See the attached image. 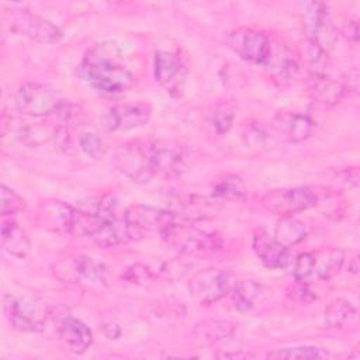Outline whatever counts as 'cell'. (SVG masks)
<instances>
[{"label":"cell","mask_w":360,"mask_h":360,"mask_svg":"<svg viewBox=\"0 0 360 360\" xmlns=\"http://www.w3.org/2000/svg\"><path fill=\"white\" fill-rule=\"evenodd\" d=\"M80 76L103 96H118L136 82L135 75L117 62V48L114 44H98L83 58Z\"/></svg>","instance_id":"1"},{"label":"cell","mask_w":360,"mask_h":360,"mask_svg":"<svg viewBox=\"0 0 360 360\" xmlns=\"http://www.w3.org/2000/svg\"><path fill=\"white\" fill-rule=\"evenodd\" d=\"M160 236L172 249L193 257L210 256L222 246V239L217 232H207L177 221L169 224L160 232Z\"/></svg>","instance_id":"2"},{"label":"cell","mask_w":360,"mask_h":360,"mask_svg":"<svg viewBox=\"0 0 360 360\" xmlns=\"http://www.w3.org/2000/svg\"><path fill=\"white\" fill-rule=\"evenodd\" d=\"M112 162L120 173L135 183H149L156 174L150 141L134 139L121 143L114 152Z\"/></svg>","instance_id":"3"},{"label":"cell","mask_w":360,"mask_h":360,"mask_svg":"<svg viewBox=\"0 0 360 360\" xmlns=\"http://www.w3.org/2000/svg\"><path fill=\"white\" fill-rule=\"evenodd\" d=\"M328 190L322 187H292L267 191L260 202L264 210L280 217H290L316 207Z\"/></svg>","instance_id":"4"},{"label":"cell","mask_w":360,"mask_h":360,"mask_svg":"<svg viewBox=\"0 0 360 360\" xmlns=\"http://www.w3.org/2000/svg\"><path fill=\"white\" fill-rule=\"evenodd\" d=\"M1 20L13 34L27 37L39 44H53L62 38L59 27L25 8H3Z\"/></svg>","instance_id":"5"},{"label":"cell","mask_w":360,"mask_h":360,"mask_svg":"<svg viewBox=\"0 0 360 360\" xmlns=\"http://www.w3.org/2000/svg\"><path fill=\"white\" fill-rule=\"evenodd\" d=\"M4 311L10 325L20 332H41L45 329L46 308L35 295H7Z\"/></svg>","instance_id":"6"},{"label":"cell","mask_w":360,"mask_h":360,"mask_svg":"<svg viewBox=\"0 0 360 360\" xmlns=\"http://www.w3.org/2000/svg\"><path fill=\"white\" fill-rule=\"evenodd\" d=\"M65 100L51 86L39 83H24L15 93V107L30 117L53 115Z\"/></svg>","instance_id":"7"},{"label":"cell","mask_w":360,"mask_h":360,"mask_svg":"<svg viewBox=\"0 0 360 360\" xmlns=\"http://www.w3.org/2000/svg\"><path fill=\"white\" fill-rule=\"evenodd\" d=\"M153 76L156 83L173 98L183 96L187 68L177 52L160 49L153 58Z\"/></svg>","instance_id":"8"},{"label":"cell","mask_w":360,"mask_h":360,"mask_svg":"<svg viewBox=\"0 0 360 360\" xmlns=\"http://www.w3.org/2000/svg\"><path fill=\"white\" fill-rule=\"evenodd\" d=\"M177 215L172 211L134 204L124 211V219L128 224L134 239H141L148 232L158 231L159 233L172 222H174Z\"/></svg>","instance_id":"9"},{"label":"cell","mask_w":360,"mask_h":360,"mask_svg":"<svg viewBox=\"0 0 360 360\" xmlns=\"http://www.w3.org/2000/svg\"><path fill=\"white\" fill-rule=\"evenodd\" d=\"M190 294L200 304H214L224 298L231 290V280L226 271L219 269H204L197 271L188 283Z\"/></svg>","instance_id":"10"},{"label":"cell","mask_w":360,"mask_h":360,"mask_svg":"<svg viewBox=\"0 0 360 360\" xmlns=\"http://www.w3.org/2000/svg\"><path fill=\"white\" fill-rule=\"evenodd\" d=\"M302 27L307 41L315 42L325 49H328L335 41V28L325 3L311 1L304 4Z\"/></svg>","instance_id":"11"},{"label":"cell","mask_w":360,"mask_h":360,"mask_svg":"<svg viewBox=\"0 0 360 360\" xmlns=\"http://www.w3.org/2000/svg\"><path fill=\"white\" fill-rule=\"evenodd\" d=\"M229 48L242 59L263 65L270 45V37L253 28H236L226 34Z\"/></svg>","instance_id":"12"},{"label":"cell","mask_w":360,"mask_h":360,"mask_svg":"<svg viewBox=\"0 0 360 360\" xmlns=\"http://www.w3.org/2000/svg\"><path fill=\"white\" fill-rule=\"evenodd\" d=\"M152 114L146 103L117 104L107 108L101 115V122L107 131L124 132L145 125Z\"/></svg>","instance_id":"13"},{"label":"cell","mask_w":360,"mask_h":360,"mask_svg":"<svg viewBox=\"0 0 360 360\" xmlns=\"http://www.w3.org/2000/svg\"><path fill=\"white\" fill-rule=\"evenodd\" d=\"M270 79L278 86L290 84L298 73V60L292 51L278 39L270 38L269 52L263 62Z\"/></svg>","instance_id":"14"},{"label":"cell","mask_w":360,"mask_h":360,"mask_svg":"<svg viewBox=\"0 0 360 360\" xmlns=\"http://www.w3.org/2000/svg\"><path fill=\"white\" fill-rule=\"evenodd\" d=\"M253 250L269 269H287L294 263L290 248L280 245L274 236L260 229L253 236Z\"/></svg>","instance_id":"15"},{"label":"cell","mask_w":360,"mask_h":360,"mask_svg":"<svg viewBox=\"0 0 360 360\" xmlns=\"http://www.w3.org/2000/svg\"><path fill=\"white\" fill-rule=\"evenodd\" d=\"M56 328L60 342L72 353H84L93 342V333L89 326L72 315H63Z\"/></svg>","instance_id":"16"},{"label":"cell","mask_w":360,"mask_h":360,"mask_svg":"<svg viewBox=\"0 0 360 360\" xmlns=\"http://www.w3.org/2000/svg\"><path fill=\"white\" fill-rule=\"evenodd\" d=\"M76 208L62 201H44L38 208L39 224L53 232L72 233Z\"/></svg>","instance_id":"17"},{"label":"cell","mask_w":360,"mask_h":360,"mask_svg":"<svg viewBox=\"0 0 360 360\" xmlns=\"http://www.w3.org/2000/svg\"><path fill=\"white\" fill-rule=\"evenodd\" d=\"M274 129L290 142H302L309 138L315 129L311 117L298 112H278L273 121Z\"/></svg>","instance_id":"18"},{"label":"cell","mask_w":360,"mask_h":360,"mask_svg":"<svg viewBox=\"0 0 360 360\" xmlns=\"http://www.w3.org/2000/svg\"><path fill=\"white\" fill-rule=\"evenodd\" d=\"M345 264V253L339 248H321L312 252V278L328 281Z\"/></svg>","instance_id":"19"},{"label":"cell","mask_w":360,"mask_h":360,"mask_svg":"<svg viewBox=\"0 0 360 360\" xmlns=\"http://www.w3.org/2000/svg\"><path fill=\"white\" fill-rule=\"evenodd\" d=\"M153 160L156 173L166 176L180 174L186 167L184 156L180 148L169 142H153Z\"/></svg>","instance_id":"20"},{"label":"cell","mask_w":360,"mask_h":360,"mask_svg":"<svg viewBox=\"0 0 360 360\" xmlns=\"http://www.w3.org/2000/svg\"><path fill=\"white\" fill-rule=\"evenodd\" d=\"M1 246L3 249L20 259H24L28 256L31 250V242L25 233V231L10 217H3L1 226Z\"/></svg>","instance_id":"21"},{"label":"cell","mask_w":360,"mask_h":360,"mask_svg":"<svg viewBox=\"0 0 360 360\" xmlns=\"http://www.w3.org/2000/svg\"><path fill=\"white\" fill-rule=\"evenodd\" d=\"M69 267L72 270H69L70 280H77V278H83L91 284H105L110 276L108 267L101 263L97 262L93 257L89 256H77L75 257L70 263Z\"/></svg>","instance_id":"22"},{"label":"cell","mask_w":360,"mask_h":360,"mask_svg":"<svg viewBox=\"0 0 360 360\" xmlns=\"http://www.w3.org/2000/svg\"><path fill=\"white\" fill-rule=\"evenodd\" d=\"M346 90H347L346 84L342 80L332 77L330 75L312 76V83H311L312 97L322 104H326V105L338 104L346 94Z\"/></svg>","instance_id":"23"},{"label":"cell","mask_w":360,"mask_h":360,"mask_svg":"<svg viewBox=\"0 0 360 360\" xmlns=\"http://www.w3.org/2000/svg\"><path fill=\"white\" fill-rule=\"evenodd\" d=\"M266 295V288L262 283L255 280H242L236 283L233 292H232V304L233 307L240 311L246 312L253 309L259 301H262Z\"/></svg>","instance_id":"24"},{"label":"cell","mask_w":360,"mask_h":360,"mask_svg":"<svg viewBox=\"0 0 360 360\" xmlns=\"http://www.w3.org/2000/svg\"><path fill=\"white\" fill-rule=\"evenodd\" d=\"M356 308L346 300H333L325 309V323L332 329H345L356 322Z\"/></svg>","instance_id":"25"},{"label":"cell","mask_w":360,"mask_h":360,"mask_svg":"<svg viewBox=\"0 0 360 360\" xmlns=\"http://www.w3.org/2000/svg\"><path fill=\"white\" fill-rule=\"evenodd\" d=\"M307 236V226L302 221L290 217H281V219L276 225L274 239L285 246L291 248L300 242H302Z\"/></svg>","instance_id":"26"},{"label":"cell","mask_w":360,"mask_h":360,"mask_svg":"<svg viewBox=\"0 0 360 360\" xmlns=\"http://www.w3.org/2000/svg\"><path fill=\"white\" fill-rule=\"evenodd\" d=\"M233 120H235V110L229 103H218L212 105L205 112V117H204L205 127L217 135L226 134L232 128Z\"/></svg>","instance_id":"27"},{"label":"cell","mask_w":360,"mask_h":360,"mask_svg":"<svg viewBox=\"0 0 360 360\" xmlns=\"http://www.w3.org/2000/svg\"><path fill=\"white\" fill-rule=\"evenodd\" d=\"M195 332L208 343L226 342L233 336L235 326L229 321L210 319L197 325Z\"/></svg>","instance_id":"28"},{"label":"cell","mask_w":360,"mask_h":360,"mask_svg":"<svg viewBox=\"0 0 360 360\" xmlns=\"http://www.w3.org/2000/svg\"><path fill=\"white\" fill-rule=\"evenodd\" d=\"M246 194V184L236 174H225L212 187V197L218 200H239Z\"/></svg>","instance_id":"29"},{"label":"cell","mask_w":360,"mask_h":360,"mask_svg":"<svg viewBox=\"0 0 360 360\" xmlns=\"http://www.w3.org/2000/svg\"><path fill=\"white\" fill-rule=\"evenodd\" d=\"M304 55H305V60L309 66L312 76L329 75L330 59H329L328 49L319 46L315 42L307 41V45L304 48Z\"/></svg>","instance_id":"30"},{"label":"cell","mask_w":360,"mask_h":360,"mask_svg":"<svg viewBox=\"0 0 360 360\" xmlns=\"http://www.w3.org/2000/svg\"><path fill=\"white\" fill-rule=\"evenodd\" d=\"M329 350L323 347H315V346H294V347H284V349H276L273 352L267 353L269 359H287V360H295V359H325L329 357Z\"/></svg>","instance_id":"31"},{"label":"cell","mask_w":360,"mask_h":360,"mask_svg":"<svg viewBox=\"0 0 360 360\" xmlns=\"http://www.w3.org/2000/svg\"><path fill=\"white\" fill-rule=\"evenodd\" d=\"M25 208V200L14 190L1 184L0 190V214L1 217H13Z\"/></svg>","instance_id":"32"},{"label":"cell","mask_w":360,"mask_h":360,"mask_svg":"<svg viewBox=\"0 0 360 360\" xmlns=\"http://www.w3.org/2000/svg\"><path fill=\"white\" fill-rule=\"evenodd\" d=\"M82 150L91 159L98 160L101 159L107 152V145L101 136H98L96 132H83L79 139Z\"/></svg>","instance_id":"33"},{"label":"cell","mask_w":360,"mask_h":360,"mask_svg":"<svg viewBox=\"0 0 360 360\" xmlns=\"http://www.w3.org/2000/svg\"><path fill=\"white\" fill-rule=\"evenodd\" d=\"M285 295L288 300L297 302V304H311L316 300L315 291L309 287V283L298 281L295 280L292 284H290L285 290Z\"/></svg>","instance_id":"34"},{"label":"cell","mask_w":360,"mask_h":360,"mask_svg":"<svg viewBox=\"0 0 360 360\" xmlns=\"http://www.w3.org/2000/svg\"><path fill=\"white\" fill-rule=\"evenodd\" d=\"M294 278L304 283H311L312 278V252L301 253L292 263Z\"/></svg>","instance_id":"35"},{"label":"cell","mask_w":360,"mask_h":360,"mask_svg":"<svg viewBox=\"0 0 360 360\" xmlns=\"http://www.w3.org/2000/svg\"><path fill=\"white\" fill-rule=\"evenodd\" d=\"M333 183L339 187L343 188H353L357 186L359 183V173L356 167H349V169H343L340 172L336 173V176L333 177Z\"/></svg>","instance_id":"36"},{"label":"cell","mask_w":360,"mask_h":360,"mask_svg":"<svg viewBox=\"0 0 360 360\" xmlns=\"http://www.w3.org/2000/svg\"><path fill=\"white\" fill-rule=\"evenodd\" d=\"M242 139H243V142H245L246 145H249V146H256V145H259V143L263 142V139H264V132H263V129H262L260 127H257V125H250V127L243 132Z\"/></svg>","instance_id":"37"},{"label":"cell","mask_w":360,"mask_h":360,"mask_svg":"<svg viewBox=\"0 0 360 360\" xmlns=\"http://www.w3.org/2000/svg\"><path fill=\"white\" fill-rule=\"evenodd\" d=\"M101 329L104 332V335L108 338V339H117L120 336V326L114 322H104L101 325Z\"/></svg>","instance_id":"38"},{"label":"cell","mask_w":360,"mask_h":360,"mask_svg":"<svg viewBox=\"0 0 360 360\" xmlns=\"http://www.w3.org/2000/svg\"><path fill=\"white\" fill-rule=\"evenodd\" d=\"M345 34L349 39H352L353 42H357V38H359V27H357V22L356 20H349L346 27H345Z\"/></svg>","instance_id":"39"},{"label":"cell","mask_w":360,"mask_h":360,"mask_svg":"<svg viewBox=\"0 0 360 360\" xmlns=\"http://www.w3.org/2000/svg\"><path fill=\"white\" fill-rule=\"evenodd\" d=\"M352 264H349V270L352 271V273H357V270H359V264H357V257L354 256L352 260Z\"/></svg>","instance_id":"40"}]
</instances>
